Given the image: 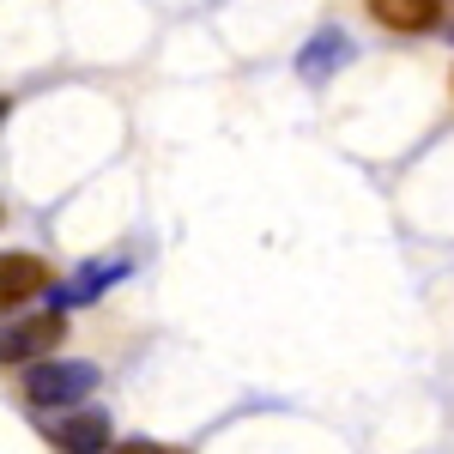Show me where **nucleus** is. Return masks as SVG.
Segmentation results:
<instances>
[{
    "label": "nucleus",
    "mask_w": 454,
    "mask_h": 454,
    "mask_svg": "<svg viewBox=\"0 0 454 454\" xmlns=\"http://www.w3.org/2000/svg\"><path fill=\"white\" fill-rule=\"evenodd\" d=\"M98 382H104V376H98V364L49 357V364H36L31 376H25V400H31V406H49V412H61V406H79Z\"/></svg>",
    "instance_id": "f257e3e1"
},
{
    "label": "nucleus",
    "mask_w": 454,
    "mask_h": 454,
    "mask_svg": "<svg viewBox=\"0 0 454 454\" xmlns=\"http://www.w3.org/2000/svg\"><path fill=\"white\" fill-rule=\"evenodd\" d=\"M67 340V315L43 309V315H25V321H6L0 327V364H49V351Z\"/></svg>",
    "instance_id": "f03ea898"
},
{
    "label": "nucleus",
    "mask_w": 454,
    "mask_h": 454,
    "mask_svg": "<svg viewBox=\"0 0 454 454\" xmlns=\"http://www.w3.org/2000/svg\"><path fill=\"white\" fill-rule=\"evenodd\" d=\"M351 55H357V49H351V36L327 25V31H315L309 43H303V55H297V73H303V85H327V79H333L340 67H351Z\"/></svg>",
    "instance_id": "7ed1b4c3"
},
{
    "label": "nucleus",
    "mask_w": 454,
    "mask_h": 454,
    "mask_svg": "<svg viewBox=\"0 0 454 454\" xmlns=\"http://www.w3.org/2000/svg\"><path fill=\"white\" fill-rule=\"evenodd\" d=\"M121 273H128V261H121V254H115V261H91V267H79V273H73V285H55V291H49V309L67 315L73 303H91V297H104Z\"/></svg>",
    "instance_id": "20e7f679"
},
{
    "label": "nucleus",
    "mask_w": 454,
    "mask_h": 454,
    "mask_svg": "<svg viewBox=\"0 0 454 454\" xmlns=\"http://www.w3.org/2000/svg\"><path fill=\"white\" fill-rule=\"evenodd\" d=\"M49 442L61 454H104L109 449V419L104 412H67L49 424Z\"/></svg>",
    "instance_id": "39448f33"
},
{
    "label": "nucleus",
    "mask_w": 454,
    "mask_h": 454,
    "mask_svg": "<svg viewBox=\"0 0 454 454\" xmlns=\"http://www.w3.org/2000/svg\"><path fill=\"white\" fill-rule=\"evenodd\" d=\"M36 291H49V267L36 254H0V309L31 303Z\"/></svg>",
    "instance_id": "423d86ee"
},
{
    "label": "nucleus",
    "mask_w": 454,
    "mask_h": 454,
    "mask_svg": "<svg viewBox=\"0 0 454 454\" xmlns=\"http://www.w3.org/2000/svg\"><path fill=\"white\" fill-rule=\"evenodd\" d=\"M370 19L387 25V31L419 36V31H430V25L442 19V0H370Z\"/></svg>",
    "instance_id": "0eeeda50"
},
{
    "label": "nucleus",
    "mask_w": 454,
    "mask_h": 454,
    "mask_svg": "<svg viewBox=\"0 0 454 454\" xmlns=\"http://www.w3.org/2000/svg\"><path fill=\"white\" fill-rule=\"evenodd\" d=\"M115 454H188V449H164V442H145L140 436V442H121Z\"/></svg>",
    "instance_id": "6e6552de"
},
{
    "label": "nucleus",
    "mask_w": 454,
    "mask_h": 454,
    "mask_svg": "<svg viewBox=\"0 0 454 454\" xmlns=\"http://www.w3.org/2000/svg\"><path fill=\"white\" fill-rule=\"evenodd\" d=\"M6 115H12V98H0V128H6Z\"/></svg>",
    "instance_id": "1a4fd4ad"
}]
</instances>
